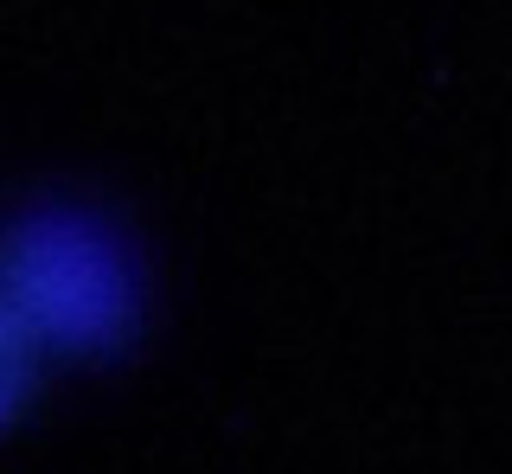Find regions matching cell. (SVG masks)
Segmentation results:
<instances>
[{
	"instance_id": "cell-1",
	"label": "cell",
	"mask_w": 512,
	"mask_h": 474,
	"mask_svg": "<svg viewBox=\"0 0 512 474\" xmlns=\"http://www.w3.org/2000/svg\"><path fill=\"white\" fill-rule=\"evenodd\" d=\"M148 327V270L109 212L39 193L7 225V417L20 423L39 385L122 359Z\"/></svg>"
}]
</instances>
